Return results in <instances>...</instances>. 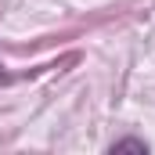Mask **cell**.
<instances>
[{
  "label": "cell",
  "instance_id": "obj_1",
  "mask_svg": "<svg viewBox=\"0 0 155 155\" xmlns=\"http://www.w3.org/2000/svg\"><path fill=\"white\" fill-rule=\"evenodd\" d=\"M112 152H148V144H144V141H137V137H123V141H116V144H112Z\"/></svg>",
  "mask_w": 155,
  "mask_h": 155
}]
</instances>
